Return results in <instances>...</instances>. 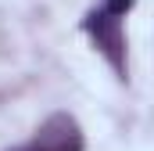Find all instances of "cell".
Listing matches in <instances>:
<instances>
[{
    "mask_svg": "<svg viewBox=\"0 0 154 151\" xmlns=\"http://www.w3.org/2000/svg\"><path fill=\"white\" fill-rule=\"evenodd\" d=\"M136 7V0H100L86 11L82 33L90 36L93 50L108 61L115 79H129V50H125V14Z\"/></svg>",
    "mask_w": 154,
    "mask_h": 151,
    "instance_id": "cell-1",
    "label": "cell"
},
{
    "mask_svg": "<svg viewBox=\"0 0 154 151\" xmlns=\"http://www.w3.org/2000/svg\"><path fill=\"white\" fill-rule=\"evenodd\" d=\"M7 151H86V137H82V126L75 115L54 112L43 119V126L29 140H22Z\"/></svg>",
    "mask_w": 154,
    "mask_h": 151,
    "instance_id": "cell-2",
    "label": "cell"
}]
</instances>
